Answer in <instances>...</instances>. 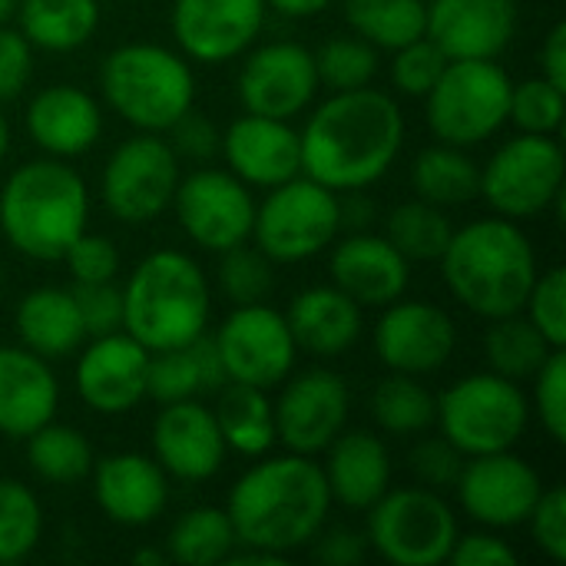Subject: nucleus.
I'll use <instances>...</instances> for the list:
<instances>
[{
    "instance_id": "obj_46",
    "label": "nucleus",
    "mask_w": 566,
    "mask_h": 566,
    "mask_svg": "<svg viewBox=\"0 0 566 566\" xmlns=\"http://www.w3.org/2000/svg\"><path fill=\"white\" fill-rule=\"evenodd\" d=\"M537 332L554 345V348H566V269L554 265L547 272H537L527 302L521 308Z\"/></svg>"
},
{
    "instance_id": "obj_50",
    "label": "nucleus",
    "mask_w": 566,
    "mask_h": 566,
    "mask_svg": "<svg viewBox=\"0 0 566 566\" xmlns=\"http://www.w3.org/2000/svg\"><path fill=\"white\" fill-rule=\"evenodd\" d=\"M534 544L554 560V564H566V491L564 484L544 488V494L537 497L527 524Z\"/></svg>"
},
{
    "instance_id": "obj_53",
    "label": "nucleus",
    "mask_w": 566,
    "mask_h": 566,
    "mask_svg": "<svg viewBox=\"0 0 566 566\" xmlns=\"http://www.w3.org/2000/svg\"><path fill=\"white\" fill-rule=\"evenodd\" d=\"M169 146L179 159H189V163H209L216 153H219V129L212 126L209 116L189 109L182 113L169 129Z\"/></svg>"
},
{
    "instance_id": "obj_51",
    "label": "nucleus",
    "mask_w": 566,
    "mask_h": 566,
    "mask_svg": "<svg viewBox=\"0 0 566 566\" xmlns=\"http://www.w3.org/2000/svg\"><path fill=\"white\" fill-rule=\"evenodd\" d=\"M86 338L113 335L123 328V292L113 282H93L73 289Z\"/></svg>"
},
{
    "instance_id": "obj_14",
    "label": "nucleus",
    "mask_w": 566,
    "mask_h": 566,
    "mask_svg": "<svg viewBox=\"0 0 566 566\" xmlns=\"http://www.w3.org/2000/svg\"><path fill=\"white\" fill-rule=\"evenodd\" d=\"M186 239L206 252H226L252 239L255 196L229 169H196L179 179L169 206Z\"/></svg>"
},
{
    "instance_id": "obj_43",
    "label": "nucleus",
    "mask_w": 566,
    "mask_h": 566,
    "mask_svg": "<svg viewBox=\"0 0 566 566\" xmlns=\"http://www.w3.org/2000/svg\"><path fill=\"white\" fill-rule=\"evenodd\" d=\"M315 53V70H318V83L328 86L332 93L342 90H358V86H371L375 73H378V50L361 40V36H335L328 43H322Z\"/></svg>"
},
{
    "instance_id": "obj_6",
    "label": "nucleus",
    "mask_w": 566,
    "mask_h": 566,
    "mask_svg": "<svg viewBox=\"0 0 566 566\" xmlns=\"http://www.w3.org/2000/svg\"><path fill=\"white\" fill-rule=\"evenodd\" d=\"M99 93L136 133H166L196 106V73L163 43H123L99 66Z\"/></svg>"
},
{
    "instance_id": "obj_25",
    "label": "nucleus",
    "mask_w": 566,
    "mask_h": 566,
    "mask_svg": "<svg viewBox=\"0 0 566 566\" xmlns=\"http://www.w3.org/2000/svg\"><path fill=\"white\" fill-rule=\"evenodd\" d=\"M332 285H338L361 308H385L405 298L411 282V262L388 242V235L352 232L328 259Z\"/></svg>"
},
{
    "instance_id": "obj_39",
    "label": "nucleus",
    "mask_w": 566,
    "mask_h": 566,
    "mask_svg": "<svg viewBox=\"0 0 566 566\" xmlns=\"http://www.w3.org/2000/svg\"><path fill=\"white\" fill-rule=\"evenodd\" d=\"M27 464L46 484H80L93 471V448L86 434L73 424L46 421L27 441Z\"/></svg>"
},
{
    "instance_id": "obj_12",
    "label": "nucleus",
    "mask_w": 566,
    "mask_h": 566,
    "mask_svg": "<svg viewBox=\"0 0 566 566\" xmlns=\"http://www.w3.org/2000/svg\"><path fill=\"white\" fill-rule=\"evenodd\" d=\"M179 179L182 166L169 139H163V133H136L109 153L99 196L116 222L146 226L169 212Z\"/></svg>"
},
{
    "instance_id": "obj_15",
    "label": "nucleus",
    "mask_w": 566,
    "mask_h": 566,
    "mask_svg": "<svg viewBox=\"0 0 566 566\" xmlns=\"http://www.w3.org/2000/svg\"><path fill=\"white\" fill-rule=\"evenodd\" d=\"M279 388L282 391L272 405L279 444L292 454L322 458L325 448L348 428V381L332 368H305L298 375L292 371Z\"/></svg>"
},
{
    "instance_id": "obj_24",
    "label": "nucleus",
    "mask_w": 566,
    "mask_h": 566,
    "mask_svg": "<svg viewBox=\"0 0 566 566\" xmlns=\"http://www.w3.org/2000/svg\"><path fill=\"white\" fill-rule=\"evenodd\" d=\"M93 497L116 527H149L169 504V474L156 458L139 451H116L93 461Z\"/></svg>"
},
{
    "instance_id": "obj_30",
    "label": "nucleus",
    "mask_w": 566,
    "mask_h": 566,
    "mask_svg": "<svg viewBox=\"0 0 566 566\" xmlns=\"http://www.w3.org/2000/svg\"><path fill=\"white\" fill-rule=\"evenodd\" d=\"M13 325H17L20 345L30 348L33 355L46 358V361L70 358L86 342L83 318H80L73 292L56 289V285H43V289L27 292L17 305Z\"/></svg>"
},
{
    "instance_id": "obj_21",
    "label": "nucleus",
    "mask_w": 566,
    "mask_h": 566,
    "mask_svg": "<svg viewBox=\"0 0 566 566\" xmlns=\"http://www.w3.org/2000/svg\"><path fill=\"white\" fill-rule=\"evenodd\" d=\"M226 441L212 408L199 398L169 401L153 421V458L172 481L202 484L226 464Z\"/></svg>"
},
{
    "instance_id": "obj_61",
    "label": "nucleus",
    "mask_w": 566,
    "mask_h": 566,
    "mask_svg": "<svg viewBox=\"0 0 566 566\" xmlns=\"http://www.w3.org/2000/svg\"><path fill=\"white\" fill-rule=\"evenodd\" d=\"M7 149H10V126H7V116H3V109H0V163H3V156H7Z\"/></svg>"
},
{
    "instance_id": "obj_10",
    "label": "nucleus",
    "mask_w": 566,
    "mask_h": 566,
    "mask_svg": "<svg viewBox=\"0 0 566 566\" xmlns=\"http://www.w3.org/2000/svg\"><path fill=\"white\" fill-rule=\"evenodd\" d=\"M365 541L391 566H441L461 534L454 507L431 488H388L368 511Z\"/></svg>"
},
{
    "instance_id": "obj_5",
    "label": "nucleus",
    "mask_w": 566,
    "mask_h": 566,
    "mask_svg": "<svg viewBox=\"0 0 566 566\" xmlns=\"http://www.w3.org/2000/svg\"><path fill=\"white\" fill-rule=\"evenodd\" d=\"M119 292L123 332L149 352L189 345L209 328L212 285L202 265L179 249L149 252Z\"/></svg>"
},
{
    "instance_id": "obj_26",
    "label": "nucleus",
    "mask_w": 566,
    "mask_h": 566,
    "mask_svg": "<svg viewBox=\"0 0 566 566\" xmlns=\"http://www.w3.org/2000/svg\"><path fill=\"white\" fill-rule=\"evenodd\" d=\"M27 136L53 159H76L90 153L103 133V109L96 96L73 83L43 86L23 116Z\"/></svg>"
},
{
    "instance_id": "obj_11",
    "label": "nucleus",
    "mask_w": 566,
    "mask_h": 566,
    "mask_svg": "<svg viewBox=\"0 0 566 566\" xmlns=\"http://www.w3.org/2000/svg\"><path fill=\"white\" fill-rule=\"evenodd\" d=\"M566 159L557 136L547 133H517L501 143L488 166H481V192L494 216L504 219H534L544 216L554 199L564 192Z\"/></svg>"
},
{
    "instance_id": "obj_20",
    "label": "nucleus",
    "mask_w": 566,
    "mask_h": 566,
    "mask_svg": "<svg viewBox=\"0 0 566 566\" xmlns=\"http://www.w3.org/2000/svg\"><path fill=\"white\" fill-rule=\"evenodd\" d=\"M265 13V0H172L169 27L186 60L226 63L255 46Z\"/></svg>"
},
{
    "instance_id": "obj_31",
    "label": "nucleus",
    "mask_w": 566,
    "mask_h": 566,
    "mask_svg": "<svg viewBox=\"0 0 566 566\" xmlns=\"http://www.w3.org/2000/svg\"><path fill=\"white\" fill-rule=\"evenodd\" d=\"M222 385H226V371H222L216 342L209 335H199L189 345L149 355L146 395L159 405L199 398V395H216Z\"/></svg>"
},
{
    "instance_id": "obj_45",
    "label": "nucleus",
    "mask_w": 566,
    "mask_h": 566,
    "mask_svg": "<svg viewBox=\"0 0 566 566\" xmlns=\"http://www.w3.org/2000/svg\"><path fill=\"white\" fill-rule=\"evenodd\" d=\"M444 66H448V56L428 36H418V40L395 50V56H391V86L401 96L424 99L431 93V86L438 83V76L444 73Z\"/></svg>"
},
{
    "instance_id": "obj_36",
    "label": "nucleus",
    "mask_w": 566,
    "mask_h": 566,
    "mask_svg": "<svg viewBox=\"0 0 566 566\" xmlns=\"http://www.w3.org/2000/svg\"><path fill=\"white\" fill-rule=\"evenodd\" d=\"M345 23L375 50H398L424 36L428 0H342Z\"/></svg>"
},
{
    "instance_id": "obj_56",
    "label": "nucleus",
    "mask_w": 566,
    "mask_h": 566,
    "mask_svg": "<svg viewBox=\"0 0 566 566\" xmlns=\"http://www.w3.org/2000/svg\"><path fill=\"white\" fill-rule=\"evenodd\" d=\"M537 60H541V76H547L554 86L566 90V23L564 20H557V23L547 30V36H544V46H541Z\"/></svg>"
},
{
    "instance_id": "obj_17",
    "label": "nucleus",
    "mask_w": 566,
    "mask_h": 566,
    "mask_svg": "<svg viewBox=\"0 0 566 566\" xmlns=\"http://www.w3.org/2000/svg\"><path fill=\"white\" fill-rule=\"evenodd\" d=\"M454 491L461 511L474 524L488 531H511L527 524L537 497L544 494V484L521 454L494 451L468 458Z\"/></svg>"
},
{
    "instance_id": "obj_7",
    "label": "nucleus",
    "mask_w": 566,
    "mask_h": 566,
    "mask_svg": "<svg viewBox=\"0 0 566 566\" xmlns=\"http://www.w3.org/2000/svg\"><path fill=\"white\" fill-rule=\"evenodd\" d=\"M434 424L464 458L514 451L527 434L531 401L517 381L494 371H474L438 395Z\"/></svg>"
},
{
    "instance_id": "obj_28",
    "label": "nucleus",
    "mask_w": 566,
    "mask_h": 566,
    "mask_svg": "<svg viewBox=\"0 0 566 566\" xmlns=\"http://www.w3.org/2000/svg\"><path fill=\"white\" fill-rule=\"evenodd\" d=\"M285 322L298 352L322 361L352 352L365 332L361 305L348 298L338 285H312L298 292L285 312Z\"/></svg>"
},
{
    "instance_id": "obj_62",
    "label": "nucleus",
    "mask_w": 566,
    "mask_h": 566,
    "mask_svg": "<svg viewBox=\"0 0 566 566\" xmlns=\"http://www.w3.org/2000/svg\"><path fill=\"white\" fill-rule=\"evenodd\" d=\"M0 289H3V265H0Z\"/></svg>"
},
{
    "instance_id": "obj_33",
    "label": "nucleus",
    "mask_w": 566,
    "mask_h": 566,
    "mask_svg": "<svg viewBox=\"0 0 566 566\" xmlns=\"http://www.w3.org/2000/svg\"><path fill=\"white\" fill-rule=\"evenodd\" d=\"M216 395L219 401L212 415H216L226 448L252 461L272 454L279 444V434H275V411H272L269 391L226 381Z\"/></svg>"
},
{
    "instance_id": "obj_9",
    "label": "nucleus",
    "mask_w": 566,
    "mask_h": 566,
    "mask_svg": "<svg viewBox=\"0 0 566 566\" xmlns=\"http://www.w3.org/2000/svg\"><path fill=\"white\" fill-rule=\"evenodd\" d=\"M511 90L514 80L497 60H448L424 96L428 129L438 143L474 149L507 123Z\"/></svg>"
},
{
    "instance_id": "obj_19",
    "label": "nucleus",
    "mask_w": 566,
    "mask_h": 566,
    "mask_svg": "<svg viewBox=\"0 0 566 566\" xmlns=\"http://www.w3.org/2000/svg\"><path fill=\"white\" fill-rule=\"evenodd\" d=\"M76 368H73V385L80 401L106 418L129 415L133 408L143 405L146 388H149V348H143L133 335L123 328L113 335L90 338L76 352Z\"/></svg>"
},
{
    "instance_id": "obj_32",
    "label": "nucleus",
    "mask_w": 566,
    "mask_h": 566,
    "mask_svg": "<svg viewBox=\"0 0 566 566\" xmlns=\"http://www.w3.org/2000/svg\"><path fill=\"white\" fill-rule=\"evenodd\" d=\"M99 0H20L17 30L46 53H73L99 30Z\"/></svg>"
},
{
    "instance_id": "obj_58",
    "label": "nucleus",
    "mask_w": 566,
    "mask_h": 566,
    "mask_svg": "<svg viewBox=\"0 0 566 566\" xmlns=\"http://www.w3.org/2000/svg\"><path fill=\"white\" fill-rule=\"evenodd\" d=\"M338 209H342V229H355L361 232L368 222H371V206L365 196H352V199H338Z\"/></svg>"
},
{
    "instance_id": "obj_47",
    "label": "nucleus",
    "mask_w": 566,
    "mask_h": 566,
    "mask_svg": "<svg viewBox=\"0 0 566 566\" xmlns=\"http://www.w3.org/2000/svg\"><path fill=\"white\" fill-rule=\"evenodd\" d=\"M534 381V408L554 444H566V352L554 348Z\"/></svg>"
},
{
    "instance_id": "obj_35",
    "label": "nucleus",
    "mask_w": 566,
    "mask_h": 566,
    "mask_svg": "<svg viewBox=\"0 0 566 566\" xmlns=\"http://www.w3.org/2000/svg\"><path fill=\"white\" fill-rule=\"evenodd\" d=\"M554 345L537 332V325L524 315H504V318H491L488 332H484V361L488 371L511 378V381H531L544 361L551 358Z\"/></svg>"
},
{
    "instance_id": "obj_40",
    "label": "nucleus",
    "mask_w": 566,
    "mask_h": 566,
    "mask_svg": "<svg viewBox=\"0 0 566 566\" xmlns=\"http://www.w3.org/2000/svg\"><path fill=\"white\" fill-rule=\"evenodd\" d=\"M385 235L408 262H438L454 235V226L441 206H431L424 199H408L388 212Z\"/></svg>"
},
{
    "instance_id": "obj_23",
    "label": "nucleus",
    "mask_w": 566,
    "mask_h": 566,
    "mask_svg": "<svg viewBox=\"0 0 566 566\" xmlns=\"http://www.w3.org/2000/svg\"><path fill=\"white\" fill-rule=\"evenodd\" d=\"M219 153L249 189H272L302 172V139L292 119L242 113L219 136Z\"/></svg>"
},
{
    "instance_id": "obj_54",
    "label": "nucleus",
    "mask_w": 566,
    "mask_h": 566,
    "mask_svg": "<svg viewBox=\"0 0 566 566\" xmlns=\"http://www.w3.org/2000/svg\"><path fill=\"white\" fill-rule=\"evenodd\" d=\"M517 551L497 534V531H474V534H458L448 564L454 566H517Z\"/></svg>"
},
{
    "instance_id": "obj_41",
    "label": "nucleus",
    "mask_w": 566,
    "mask_h": 566,
    "mask_svg": "<svg viewBox=\"0 0 566 566\" xmlns=\"http://www.w3.org/2000/svg\"><path fill=\"white\" fill-rule=\"evenodd\" d=\"M43 537V507L23 481L0 478V564L27 560Z\"/></svg>"
},
{
    "instance_id": "obj_22",
    "label": "nucleus",
    "mask_w": 566,
    "mask_h": 566,
    "mask_svg": "<svg viewBox=\"0 0 566 566\" xmlns=\"http://www.w3.org/2000/svg\"><path fill=\"white\" fill-rule=\"evenodd\" d=\"M517 27V0H428L424 36L448 60H497Z\"/></svg>"
},
{
    "instance_id": "obj_44",
    "label": "nucleus",
    "mask_w": 566,
    "mask_h": 566,
    "mask_svg": "<svg viewBox=\"0 0 566 566\" xmlns=\"http://www.w3.org/2000/svg\"><path fill=\"white\" fill-rule=\"evenodd\" d=\"M564 93L566 90L554 86L547 76H531L514 83L507 123H514L521 133L557 136L564 126Z\"/></svg>"
},
{
    "instance_id": "obj_34",
    "label": "nucleus",
    "mask_w": 566,
    "mask_h": 566,
    "mask_svg": "<svg viewBox=\"0 0 566 566\" xmlns=\"http://www.w3.org/2000/svg\"><path fill=\"white\" fill-rule=\"evenodd\" d=\"M411 186H415V196L431 206H441V209L464 206L478 199L481 192V166L468 156V149L434 143L415 156Z\"/></svg>"
},
{
    "instance_id": "obj_27",
    "label": "nucleus",
    "mask_w": 566,
    "mask_h": 566,
    "mask_svg": "<svg viewBox=\"0 0 566 566\" xmlns=\"http://www.w3.org/2000/svg\"><path fill=\"white\" fill-rule=\"evenodd\" d=\"M60 408V381L46 358L23 345H0V434L27 441L53 421Z\"/></svg>"
},
{
    "instance_id": "obj_57",
    "label": "nucleus",
    "mask_w": 566,
    "mask_h": 566,
    "mask_svg": "<svg viewBox=\"0 0 566 566\" xmlns=\"http://www.w3.org/2000/svg\"><path fill=\"white\" fill-rule=\"evenodd\" d=\"M269 10L282 13V17H292V20H312L318 13H325L335 0H265Z\"/></svg>"
},
{
    "instance_id": "obj_8",
    "label": "nucleus",
    "mask_w": 566,
    "mask_h": 566,
    "mask_svg": "<svg viewBox=\"0 0 566 566\" xmlns=\"http://www.w3.org/2000/svg\"><path fill=\"white\" fill-rule=\"evenodd\" d=\"M342 192L298 172L255 202L252 245L265 252L275 265H295L322 255L342 232Z\"/></svg>"
},
{
    "instance_id": "obj_49",
    "label": "nucleus",
    "mask_w": 566,
    "mask_h": 566,
    "mask_svg": "<svg viewBox=\"0 0 566 566\" xmlns=\"http://www.w3.org/2000/svg\"><path fill=\"white\" fill-rule=\"evenodd\" d=\"M464 454L441 434V438H424L415 444L411 451V474L421 488H431V491H454L458 478H461V468H464Z\"/></svg>"
},
{
    "instance_id": "obj_55",
    "label": "nucleus",
    "mask_w": 566,
    "mask_h": 566,
    "mask_svg": "<svg viewBox=\"0 0 566 566\" xmlns=\"http://www.w3.org/2000/svg\"><path fill=\"white\" fill-rule=\"evenodd\" d=\"M315 560L325 566H355L365 564L368 557V541L361 531H352V527H322L318 537L308 544Z\"/></svg>"
},
{
    "instance_id": "obj_4",
    "label": "nucleus",
    "mask_w": 566,
    "mask_h": 566,
    "mask_svg": "<svg viewBox=\"0 0 566 566\" xmlns=\"http://www.w3.org/2000/svg\"><path fill=\"white\" fill-rule=\"evenodd\" d=\"M90 222V189L66 159H30L0 189V232L33 262H63Z\"/></svg>"
},
{
    "instance_id": "obj_48",
    "label": "nucleus",
    "mask_w": 566,
    "mask_h": 566,
    "mask_svg": "<svg viewBox=\"0 0 566 566\" xmlns=\"http://www.w3.org/2000/svg\"><path fill=\"white\" fill-rule=\"evenodd\" d=\"M70 275L76 285H93V282H113L119 272V252L109 235L99 232H80L73 245L63 255Z\"/></svg>"
},
{
    "instance_id": "obj_29",
    "label": "nucleus",
    "mask_w": 566,
    "mask_h": 566,
    "mask_svg": "<svg viewBox=\"0 0 566 566\" xmlns=\"http://www.w3.org/2000/svg\"><path fill=\"white\" fill-rule=\"evenodd\" d=\"M325 481L332 504L348 511H368L391 488V454L385 441L371 431H342L325 448Z\"/></svg>"
},
{
    "instance_id": "obj_1",
    "label": "nucleus",
    "mask_w": 566,
    "mask_h": 566,
    "mask_svg": "<svg viewBox=\"0 0 566 566\" xmlns=\"http://www.w3.org/2000/svg\"><path fill=\"white\" fill-rule=\"evenodd\" d=\"M302 172L335 192H361L388 176L405 146V113L375 86L332 93L302 126Z\"/></svg>"
},
{
    "instance_id": "obj_2",
    "label": "nucleus",
    "mask_w": 566,
    "mask_h": 566,
    "mask_svg": "<svg viewBox=\"0 0 566 566\" xmlns=\"http://www.w3.org/2000/svg\"><path fill=\"white\" fill-rule=\"evenodd\" d=\"M226 514L239 547L292 557L328 524L332 491L315 458L265 454L232 484Z\"/></svg>"
},
{
    "instance_id": "obj_52",
    "label": "nucleus",
    "mask_w": 566,
    "mask_h": 566,
    "mask_svg": "<svg viewBox=\"0 0 566 566\" xmlns=\"http://www.w3.org/2000/svg\"><path fill=\"white\" fill-rule=\"evenodd\" d=\"M33 76V43L13 27H0V103L17 99Z\"/></svg>"
},
{
    "instance_id": "obj_37",
    "label": "nucleus",
    "mask_w": 566,
    "mask_h": 566,
    "mask_svg": "<svg viewBox=\"0 0 566 566\" xmlns=\"http://www.w3.org/2000/svg\"><path fill=\"white\" fill-rule=\"evenodd\" d=\"M239 547L226 507L199 504L179 514L166 537V557L182 566H216Z\"/></svg>"
},
{
    "instance_id": "obj_38",
    "label": "nucleus",
    "mask_w": 566,
    "mask_h": 566,
    "mask_svg": "<svg viewBox=\"0 0 566 566\" xmlns=\"http://www.w3.org/2000/svg\"><path fill=\"white\" fill-rule=\"evenodd\" d=\"M368 408H371V421L391 438L424 434L434 428L438 418V398L415 375H401V371H391L375 385Z\"/></svg>"
},
{
    "instance_id": "obj_18",
    "label": "nucleus",
    "mask_w": 566,
    "mask_h": 566,
    "mask_svg": "<svg viewBox=\"0 0 566 566\" xmlns=\"http://www.w3.org/2000/svg\"><path fill=\"white\" fill-rule=\"evenodd\" d=\"M458 348L454 318L434 305L418 298H398L381 308L375 325V355L388 371L401 375H434L441 371Z\"/></svg>"
},
{
    "instance_id": "obj_59",
    "label": "nucleus",
    "mask_w": 566,
    "mask_h": 566,
    "mask_svg": "<svg viewBox=\"0 0 566 566\" xmlns=\"http://www.w3.org/2000/svg\"><path fill=\"white\" fill-rule=\"evenodd\" d=\"M169 560L166 551H136L133 554V564H146V566H163Z\"/></svg>"
},
{
    "instance_id": "obj_60",
    "label": "nucleus",
    "mask_w": 566,
    "mask_h": 566,
    "mask_svg": "<svg viewBox=\"0 0 566 566\" xmlns=\"http://www.w3.org/2000/svg\"><path fill=\"white\" fill-rule=\"evenodd\" d=\"M17 7H20V0H0V27L13 23V17H17Z\"/></svg>"
},
{
    "instance_id": "obj_3",
    "label": "nucleus",
    "mask_w": 566,
    "mask_h": 566,
    "mask_svg": "<svg viewBox=\"0 0 566 566\" xmlns=\"http://www.w3.org/2000/svg\"><path fill=\"white\" fill-rule=\"evenodd\" d=\"M438 262L454 302L484 322L521 312L541 272L534 242L504 216L474 219L454 229Z\"/></svg>"
},
{
    "instance_id": "obj_16",
    "label": "nucleus",
    "mask_w": 566,
    "mask_h": 566,
    "mask_svg": "<svg viewBox=\"0 0 566 566\" xmlns=\"http://www.w3.org/2000/svg\"><path fill=\"white\" fill-rule=\"evenodd\" d=\"M235 93L245 113L272 116V119H295L302 116L315 93L322 90L315 53L295 40L262 43L242 53Z\"/></svg>"
},
{
    "instance_id": "obj_13",
    "label": "nucleus",
    "mask_w": 566,
    "mask_h": 566,
    "mask_svg": "<svg viewBox=\"0 0 566 566\" xmlns=\"http://www.w3.org/2000/svg\"><path fill=\"white\" fill-rule=\"evenodd\" d=\"M212 342L226 381L272 391L295 371L298 345L289 332L285 312L272 308L269 302L232 305Z\"/></svg>"
},
{
    "instance_id": "obj_42",
    "label": "nucleus",
    "mask_w": 566,
    "mask_h": 566,
    "mask_svg": "<svg viewBox=\"0 0 566 566\" xmlns=\"http://www.w3.org/2000/svg\"><path fill=\"white\" fill-rule=\"evenodd\" d=\"M216 285L232 305L269 302V295L275 289V262L265 252H259L255 245L242 242L235 249L219 252Z\"/></svg>"
}]
</instances>
